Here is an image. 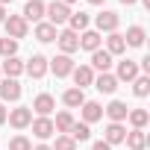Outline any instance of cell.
Wrapping results in <instances>:
<instances>
[{"mask_svg": "<svg viewBox=\"0 0 150 150\" xmlns=\"http://www.w3.org/2000/svg\"><path fill=\"white\" fill-rule=\"evenodd\" d=\"M44 18H47V24L62 27V24H68V18H71V6H65L62 0H53V3L44 6Z\"/></svg>", "mask_w": 150, "mask_h": 150, "instance_id": "cell-1", "label": "cell"}, {"mask_svg": "<svg viewBox=\"0 0 150 150\" xmlns=\"http://www.w3.org/2000/svg\"><path fill=\"white\" fill-rule=\"evenodd\" d=\"M118 24H121V18H118V12H112V9H103L100 15H94V27H97L100 35H103V33H118Z\"/></svg>", "mask_w": 150, "mask_h": 150, "instance_id": "cell-2", "label": "cell"}, {"mask_svg": "<svg viewBox=\"0 0 150 150\" xmlns=\"http://www.w3.org/2000/svg\"><path fill=\"white\" fill-rule=\"evenodd\" d=\"M3 27H6V35L9 38H27V33H30V24L21 18V15H6V21H3Z\"/></svg>", "mask_w": 150, "mask_h": 150, "instance_id": "cell-3", "label": "cell"}, {"mask_svg": "<svg viewBox=\"0 0 150 150\" xmlns=\"http://www.w3.org/2000/svg\"><path fill=\"white\" fill-rule=\"evenodd\" d=\"M56 44H59V50H62L65 56H71V53H77V50H80V35H77V33H71V30L65 27V30L56 33Z\"/></svg>", "mask_w": 150, "mask_h": 150, "instance_id": "cell-4", "label": "cell"}, {"mask_svg": "<svg viewBox=\"0 0 150 150\" xmlns=\"http://www.w3.org/2000/svg\"><path fill=\"white\" fill-rule=\"evenodd\" d=\"M6 121H9L15 129H27V127L33 124V109H30V106H18V109H9Z\"/></svg>", "mask_w": 150, "mask_h": 150, "instance_id": "cell-5", "label": "cell"}, {"mask_svg": "<svg viewBox=\"0 0 150 150\" xmlns=\"http://www.w3.org/2000/svg\"><path fill=\"white\" fill-rule=\"evenodd\" d=\"M47 71H53L59 80H62V77H71V71H74V59L65 56V53H59L56 59H47Z\"/></svg>", "mask_w": 150, "mask_h": 150, "instance_id": "cell-6", "label": "cell"}, {"mask_svg": "<svg viewBox=\"0 0 150 150\" xmlns=\"http://www.w3.org/2000/svg\"><path fill=\"white\" fill-rule=\"evenodd\" d=\"M21 94H24V88L18 80H0V100L3 103H15V100H21Z\"/></svg>", "mask_w": 150, "mask_h": 150, "instance_id": "cell-7", "label": "cell"}, {"mask_svg": "<svg viewBox=\"0 0 150 150\" xmlns=\"http://www.w3.org/2000/svg\"><path fill=\"white\" fill-rule=\"evenodd\" d=\"M71 77H74V88H88L94 83V71H91V65H74Z\"/></svg>", "mask_w": 150, "mask_h": 150, "instance_id": "cell-8", "label": "cell"}, {"mask_svg": "<svg viewBox=\"0 0 150 150\" xmlns=\"http://www.w3.org/2000/svg\"><path fill=\"white\" fill-rule=\"evenodd\" d=\"M24 74H30L33 80H41L44 74H47V59H44L41 53H35V56H30V59L24 62Z\"/></svg>", "mask_w": 150, "mask_h": 150, "instance_id": "cell-9", "label": "cell"}, {"mask_svg": "<svg viewBox=\"0 0 150 150\" xmlns=\"http://www.w3.org/2000/svg\"><path fill=\"white\" fill-rule=\"evenodd\" d=\"M38 118H50V112L56 109V100H53V94H47V91H41L35 100H33V106H30Z\"/></svg>", "mask_w": 150, "mask_h": 150, "instance_id": "cell-10", "label": "cell"}, {"mask_svg": "<svg viewBox=\"0 0 150 150\" xmlns=\"http://www.w3.org/2000/svg\"><path fill=\"white\" fill-rule=\"evenodd\" d=\"M138 62H132V59H124V62H118V71H115V80L118 83H132L135 77H138Z\"/></svg>", "mask_w": 150, "mask_h": 150, "instance_id": "cell-11", "label": "cell"}, {"mask_svg": "<svg viewBox=\"0 0 150 150\" xmlns=\"http://www.w3.org/2000/svg\"><path fill=\"white\" fill-rule=\"evenodd\" d=\"M127 112H129V106H127L124 100H112L109 106H103V115H106L112 124H124V121H127Z\"/></svg>", "mask_w": 150, "mask_h": 150, "instance_id": "cell-12", "label": "cell"}, {"mask_svg": "<svg viewBox=\"0 0 150 150\" xmlns=\"http://www.w3.org/2000/svg\"><path fill=\"white\" fill-rule=\"evenodd\" d=\"M33 135L38 138V141H47L50 135H56V129H53V118H33Z\"/></svg>", "mask_w": 150, "mask_h": 150, "instance_id": "cell-13", "label": "cell"}, {"mask_svg": "<svg viewBox=\"0 0 150 150\" xmlns=\"http://www.w3.org/2000/svg\"><path fill=\"white\" fill-rule=\"evenodd\" d=\"M44 6L47 3H41V0H27V6H24V12H21V18L30 24H38V21H44Z\"/></svg>", "mask_w": 150, "mask_h": 150, "instance_id": "cell-14", "label": "cell"}, {"mask_svg": "<svg viewBox=\"0 0 150 150\" xmlns=\"http://www.w3.org/2000/svg\"><path fill=\"white\" fill-rule=\"evenodd\" d=\"M100 44H103V35H100L97 30H83V33H80V47H83V50L94 53V50H100Z\"/></svg>", "mask_w": 150, "mask_h": 150, "instance_id": "cell-15", "label": "cell"}, {"mask_svg": "<svg viewBox=\"0 0 150 150\" xmlns=\"http://www.w3.org/2000/svg\"><path fill=\"white\" fill-rule=\"evenodd\" d=\"M80 112H83V124H88V127L103 118V106H100L97 100H86V103L80 106Z\"/></svg>", "mask_w": 150, "mask_h": 150, "instance_id": "cell-16", "label": "cell"}, {"mask_svg": "<svg viewBox=\"0 0 150 150\" xmlns=\"http://www.w3.org/2000/svg\"><path fill=\"white\" fill-rule=\"evenodd\" d=\"M100 94H115L118 88V80H115V74H94V83H91Z\"/></svg>", "mask_w": 150, "mask_h": 150, "instance_id": "cell-17", "label": "cell"}, {"mask_svg": "<svg viewBox=\"0 0 150 150\" xmlns=\"http://www.w3.org/2000/svg\"><path fill=\"white\" fill-rule=\"evenodd\" d=\"M115 65V59L100 47V50H94L91 53V71H100V74H109V68Z\"/></svg>", "mask_w": 150, "mask_h": 150, "instance_id": "cell-18", "label": "cell"}, {"mask_svg": "<svg viewBox=\"0 0 150 150\" xmlns=\"http://www.w3.org/2000/svg\"><path fill=\"white\" fill-rule=\"evenodd\" d=\"M124 138H127V127H124V124H112V121H109V127L103 129V141H106V144H121Z\"/></svg>", "mask_w": 150, "mask_h": 150, "instance_id": "cell-19", "label": "cell"}, {"mask_svg": "<svg viewBox=\"0 0 150 150\" xmlns=\"http://www.w3.org/2000/svg\"><path fill=\"white\" fill-rule=\"evenodd\" d=\"M0 74H6V80H18L21 74H24V62H21L18 56H9V59H3Z\"/></svg>", "mask_w": 150, "mask_h": 150, "instance_id": "cell-20", "label": "cell"}, {"mask_svg": "<svg viewBox=\"0 0 150 150\" xmlns=\"http://www.w3.org/2000/svg\"><path fill=\"white\" fill-rule=\"evenodd\" d=\"M103 50H106L112 59H115V56H121V53L127 50V41H124V35H121V33H109V38H106V47H103Z\"/></svg>", "mask_w": 150, "mask_h": 150, "instance_id": "cell-21", "label": "cell"}, {"mask_svg": "<svg viewBox=\"0 0 150 150\" xmlns=\"http://www.w3.org/2000/svg\"><path fill=\"white\" fill-rule=\"evenodd\" d=\"M56 33H59V30H56L53 24H47V21H38V24H35V38H38L41 44L56 41Z\"/></svg>", "mask_w": 150, "mask_h": 150, "instance_id": "cell-22", "label": "cell"}, {"mask_svg": "<svg viewBox=\"0 0 150 150\" xmlns=\"http://www.w3.org/2000/svg\"><path fill=\"white\" fill-rule=\"evenodd\" d=\"M144 38H147V33H144V27H138V24H132V27L127 30V35H124L127 47H144Z\"/></svg>", "mask_w": 150, "mask_h": 150, "instance_id": "cell-23", "label": "cell"}, {"mask_svg": "<svg viewBox=\"0 0 150 150\" xmlns=\"http://www.w3.org/2000/svg\"><path fill=\"white\" fill-rule=\"evenodd\" d=\"M88 21H91L88 12H71V18H68V30L80 35L83 30H88Z\"/></svg>", "mask_w": 150, "mask_h": 150, "instance_id": "cell-24", "label": "cell"}, {"mask_svg": "<svg viewBox=\"0 0 150 150\" xmlns=\"http://www.w3.org/2000/svg\"><path fill=\"white\" fill-rule=\"evenodd\" d=\"M62 103H65L68 109H80V106L86 103V91H83V88H68V91L62 94Z\"/></svg>", "mask_w": 150, "mask_h": 150, "instance_id": "cell-25", "label": "cell"}, {"mask_svg": "<svg viewBox=\"0 0 150 150\" xmlns=\"http://www.w3.org/2000/svg\"><path fill=\"white\" fill-rule=\"evenodd\" d=\"M71 127H74V115L65 109V112H59L56 115V121H53V129L59 132V135H68L71 132Z\"/></svg>", "mask_w": 150, "mask_h": 150, "instance_id": "cell-26", "label": "cell"}, {"mask_svg": "<svg viewBox=\"0 0 150 150\" xmlns=\"http://www.w3.org/2000/svg\"><path fill=\"white\" fill-rule=\"evenodd\" d=\"M124 141H127L129 150H144V147H147V135H144V129H129Z\"/></svg>", "mask_w": 150, "mask_h": 150, "instance_id": "cell-27", "label": "cell"}, {"mask_svg": "<svg viewBox=\"0 0 150 150\" xmlns=\"http://www.w3.org/2000/svg\"><path fill=\"white\" fill-rule=\"evenodd\" d=\"M127 121L132 124V129H144L147 121H150V115H147V109H129L127 112Z\"/></svg>", "mask_w": 150, "mask_h": 150, "instance_id": "cell-28", "label": "cell"}, {"mask_svg": "<svg viewBox=\"0 0 150 150\" xmlns=\"http://www.w3.org/2000/svg\"><path fill=\"white\" fill-rule=\"evenodd\" d=\"M132 94L135 97H147L150 94V77L147 74H138V77L132 80Z\"/></svg>", "mask_w": 150, "mask_h": 150, "instance_id": "cell-29", "label": "cell"}, {"mask_svg": "<svg viewBox=\"0 0 150 150\" xmlns=\"http://www.w3.org/2000/svg\"><path fill=\"white\" fill-rule=\"evenodd\" d=\"M74 141H88L91 138V127L88 124H80V121H74V127H71V132H68Z\"/></svg>", "mask_w": 150, "mask_h": 150, "instance_id": "cell-30", "label": "cell"}, {"mask_svg": "<svg viewBox=\"0 0 150 150\" xmlns=\"http://www.w3.org/2000/svg\"><path fill=\"white\" fill-rule=\"evenodd\" d=\"M18 53V41L15 38H0V56H3V59H9V56H15Z\"/></svg>", "mask_w": 150, "mask_h": 150, "instance_id": "cell-31", "label": "cell"}, {"mask_svg": "<svg viewBox=\"0 0 150 150\" xmlns=\"http://www.w3.org/2000/svg\"><path fill=\"white\" fill-rule=\"evenodd\" d=\"M50 150H77V141H74L71 135H56V141H53Z\"/></svg>", "mask_w": 150, "mask_h": 150, "instance_id": "cell-32", "label": "cell"}, {"mask_svg": "<svg viewBox=\"0 0 150 150\" xmlns=\"http://www.w3.org/2000/svg\"><path fill=\"white\" fill-rule=\"evenodd\" d=\"M9 150H33V141H30L27 135H12V141H9Z\"/></svg>", "mask_w": 150, "mask_h": 150, "instance_id": "cell-33", "label": "cell"}, {"mask_svg": "<svg viewBox=\"0 0 150 150\" xmlns=\"http://www.w3.org/2000/svg\"><path fill=\"white\" fill-rule=\"evenodd\" d=\"M91 150H112V144H106V141L100 138V141H94V147H91Z\"/></svg>", "mask_w": 150, "mask_h": 150, "instance_id": "cell-34", "label": "cell"}, {"mask_svg": "<svg viewBox=\"0 0 150 150\" xmlns=\"http://www.w3.org/2000/svg\"><path fill=\"white\" fill-rule=\"evenodd\" d=\"M6 115H9V112H6V106L0 103V124H6Z\"/></svg>", "mask_w": 150, "mask_h": 150, "instance_id": "cell-35", "label": "cell"}, {"mask_svg": "<svg viewBox=\"0 0 150 150\" xmlns=\"http://www.w3.org/2000/svg\"><path fill=\"white\" fill-rule=\"evenodd\" d=\"M33 150H50V144H44V141H41V144H35Z\"/></svg>", "mask_w": 150, "mask_h": 150, "instance_id": "cell-36", "label": "cell"}, {"mask_svg": "<svg viewBox=\"0 0 150 150\" xmlns=\"http://www.w3.org/2000/svg\"><path fill=\"white\" fill-rule=\"evenodd\" d=\"M86 3H91V6H103L106 0H86Z\"/></svg>", "mask_w": 150, "mask_h": 150, "instance_id": "cell-37", "label": "cell"}, {"mask_svg": "<svg viewBox=\"0 0 150 150\" xmlns=\"http://www.w3.org/2000/svg\"><path fill=\"white\" fill-rule=\"evenodd\" d=\"M6 21V6H0V24Z\"/></svg>", "mask_w": 150, "mask_h": 150, "instance_id": "cell-38", "label": "cell"}, {"mask_svg": "<svg viewBox=\"0 0 150 150\" xmlns=\"http://www.w3.org/2000/svg\"><path fill=\"white\" fill-rule=\"evenodd\" d=\"M121 3H124V6H132V3H135V0H121Z\"/></svg>", "mask_w": 150, "mask_h": 150, "instance_id": "cell-39", "label": "cell"}, {"mask_svg": "<svg viewBox=\"0 0 150 150\" xmlns=\"http://www.w3.org/2000/svg\"><path fill=\"white\" fill-rule=\"evenodd\" d=\"M62 3H65V6H71V3H77V0H62Z\"/></svg>", "mask_w": 150, "mask_h": 150, "instance_id": "cell-40", "label": "cell"}, {"mask_svg": "<svg viewBox=\"0 0 150 150\" xmlns=\"http://www.w3.org/2000/svg\"><path fill=\"white\" fill-rule=\"evenodd\" d=\"M6 3H12V0H0V6H6Z\"/></svg>", "mask_w": 150, "mask_h": 150, "instance_id": "cell-41", "label": "cell"}, {"mask_svg": "<svg viewBox=\"0 0 150 150\" xmlns=\"http://www.w3.org/2000/svg\"><path fill=\"white\" fill-rule=\"evenodd\" d=\"M0 80H3V74H0Z\"/></svg>", "mask_w": 150, "mask_h": 150, "instance_id": "cell-42", "label": "cell"}]
</instances>
